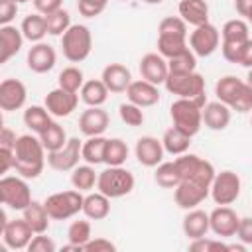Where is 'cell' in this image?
<instances>
[{"mask_svg": "<svg viewBox=\"0 0 252 252\" xmlns=\"http://www.w3.org/2000/svg\"><path fill=\"white\" fill-rule=\"evenodd\" d=\"M215 175H217V171H215L213 163L203 159L201 165L197 167V171L191 177L181 179L179 185L173 189V199H175L177 207H181L185 211L197 209V205H201L211 195V183H213Z\"/></svg>", "mask_w": 252, "mask_h": 252, "instance_id": "1", "label": "cell"}, {"mask_svg": "<svg viewBox=\"0 0 252 252\" xmlns=\"http://www.w3.org/2000/svg\"><path fill=\"white\" fill-rule=\"evenodd\" d=\"M45 148L39 140V136H32V134H22L18 136V142L14 146V169L18 175L26 177V179H35L41 175L47 156H45Z\"/></svg>", "mask_w": 252, "mask_h": 252, "instance_id": "2", "label": "cell"}, {"mask_svg": "<svg viewBox=\"0 0 252 252\" xmlns=\"http://www.w3.org/2000/svg\"><path fill=\"white\" fill-rule=\"evenodd\" d=\"M215 94H217V100L224 102L230 110H236L240 114L252 110V89L248 87L246 81L234 75L220 77L215 85Z\"/></svg>", "mask_w": 252, "mask_h": 252, "instance_id": "3", "label": "cell"}, {"mask_svg": "<svg viewBox=\"0 0 252 252\" xmlns=\"http://www.w3.org/2000/svg\"><path fill=\"white\" fill-rule=\"evenodd\" d=\"M163 85H165L167 93L177 94V98H189V100H195L201 106L207 104L205 79L197 71H191V73H169Z\"/></svg>", "mask_w": 252, "mask_h": 252, "instance_id": "4", "label": "cell"}, {"mask_svg": "<svg viewBox=\"0 0 252 252\" xmlns=\"http://www.w3.org/2000/svg\"><path fill=\"white\" fill-rule=\"evenodd\" d=\"M63 57L71 63L85 61L93 51V35L85 24H71V28L61 35Z\"/></svg>", "mask_w": 252, "mask_h": 252, "instance_id": "5", "label": "cell"}, {"mask_svg": "<svg viewBox=\"0 0 252 252\" xmlns=\"http://www.w3.org/2000/svg\"><path fill=\"white\" fill-rule=\"evenodd\" d=\"M134 175L122 165H108L104 171L98 173L96 179V189L104 193L110 199H120L134 189Z\"/></svg>", "mask_w": 252, "mask_h": 252, "instance_id": "6", "label": "cell"}, {"mask_svg": "<svg viewBox=\"0 0 252 252\" xmlns=\"http://www.w3.org/2000/svg\"><path fill=\"white\" fill-rule=\"evenodd\" d=\"M169 116L175 128L187 136H195L203 126V106L189 98H177L169 106Z\"/></svg>", "mask_w": 252, "mask_h": 252, "instance_id": "7", "label": "cell"}, {"mask_svg": "<svg viewBox=\"0 0 252 252\" xmlns=\"http://www.w3.org/2000/svg\"><path fill=\"white\" fill-rule=\"evenodd\" d=\"M83 201L85 197L81 195L79 189H69V191H59V193H51L43 205L51 217V220H67L71 217H75L77 213H83Z\"/></svg>", "mask_w": 252, "mask_h": 252, "instance_id": "8", "label": "cell"}, {"mask_svg": "<svg viewBox=\"0 0 252 252\" xmlns=\"http://www.w3.org/2000/svg\"><path fill=\"white\" fill-rule=\"evenodd\" d=\"M0 201L12 211H24L33 199L26 177L22 175H4L0 179Z\"/></svg>", "mask_w": 252, "mask_h": 252, "instance_id": "9", "label": "cell"}, {"mask_svg": "<svg viewBox=\"0 0 252 252\" xmlns=\"http://www.w3.org/2000/svg\"><path fill=\"white\" fill-rule=\"evenodd\" d=\"M240 177L238 173L224 169L215 175L211 183V197L217 205H232L240 197Z\"/></svg>", "mask_w": 252, "mask_h": 252, "instance_id": "10", "label": "cell"}, {"mask_svg": "<svg viewBox=\"0 0 252 252\" xmlns=\"http://www.w3.org/2000/svg\"><path fill=\"white\" fill-rule=\"evenodd\" d=\"M220 45V32L213 24L197 26L189 35V47L197 57H209L213 55Z\"/></svg>", "mask_w": 252, "mask_h": 252, "instance_id": "11", "label": "cell"}, {"mask_svg": "<svg viewBox=\"0 0 252 252\" xmlns=\"http://www.w3.org/2000/svg\"><path fill=\"white\" fill-rule=\"evenodd\" d=\"M81 148L83 142L79 138H69L63 148L47 152V165L55 171H73L79 165V159H83Z\"/></svg>", "mask_w": 252, "mask_h": 252, "instance_id": "12", "label": "cell"}, {"mask_svg": "<svg viewBox=\"0 0 252 252\" xmlns=\"http://www.w3.org/2000/svg\"><path fill=\"white\" fill-rule=\"evenodd\" d=\"M77 104H79V94L71 93V91H65L61 87L49 91L45 94V100H43V106L55 118H63V116L73 114V110H77Z\"/></svg>", "mask_w": 252, "mask_h": 252, "instance_id": "13", "label": "cell"}, {"mask_svg": "<svg viewBox=\"0 0 252 252\" xmlns=\"http://www.w3.org/2000/svg\"><path fill=\"white\" fill-rule=\"evenodd\" d=\"M0 234H2V240L8 248L12 250H24L28 248V244L32 242L33 238V230L32 226L26 222V219H16V220H8L2 228H0Z\"/></svg>", "mask_w": 252, "mask_h": 252, "instance_id": "14", "label": "cell"}, {"mask_svg": "<svg viewBox=\"0 0 252 252\" xmlns=\"http://www.w3.org/2000/svg\"><path fill=\"white\" fill-rule=\"evenodd\" d=\"M209 220H211V230L217 236H220V238L236 236V230H238V224H240V217L228 205H219L217 209H213L209 213Z\"/></svg>", "mask_w": 252, "mask_h": 252, "instance_id": "15", "label": "cell"}, {"mask_svg": "<svg viewBox=\"0 0 252 252\" xmlns=\"http://www.w3.org/2000/svg\"><path fill=\"white\" fill-rule=\"evenodd\" d=\"M28 89L20 79H4L0 83V108L6 112L20 110L26 104Z\"/></svg>", "mask_w": 252, "mask_h": 252, "instance_id": "16", "label": "cell"}, {"mask_svg": "<svg viewBox=\"0 0 252 252\" xmlns=\"http://www.w3.org/2000/svg\"><path fill=\"white\" fill-rule=\"evenodd\" d=\"M55 61H57L55 49H53L49 43H43V41L33 43V45L30 47L28 59H26L28 69L33 71V73H37V75H43V73L51 71V69L55 67Z\"/></svg>", "mask_w": 252, "mask_h": 252, "instance_id": "17", "label": "cell"}, {"mask_svg": "<svg viewBox=\"0 0 252 252\" xmlns=\"http://www.w3.org/2000/svg\"><path fill=\"white\" fill-rule=\"evenodd\" d=\"M108 122H110L108 112L102 110V106H89L79 116V130L87 138H91V136H102L104 130L108 128Z\"/></svg>", "mask_w": 252, "mask_h": 252, "instance_id": "18", "label": "cell"}, {"mask_svg": "<svg viewBox=\"0 0 252 252\" xmlns=\"http://www.w3.org/2000/svg\"><path fill=\"white\" fill-rule=\"evenodd\" d=\"M134 154H136V159H138L144 167H156V165L161 163L165 150H163L161 140H158V138H154V136H142V138H138V142H136Z\"/></svg>", "mask_w": 252, "mask_h": 252, "instance_id": "19", "label": "cell"}, {"mask_svg": "<svg viewBox=\"0 0 252 252\" xmlns=\"http://www.w3.org/2000/svg\"><path fill=\"white\" fill-rule=\"evenodd\" d=\"M140 75H142V79H146L158 87L163 85L167 75H169L167 59L159 53H146L140 59Z\"/></svg>", "mask_w": 252, "mask_h": 252, "instance_id": "20", "label": "cell"}, {"mask_svg": "<svg viewBox=\"0 0 252 252\" xmlns=\"http://www.w3.org/2000/svg\"><path fill=\"white\" fill-rule=\"evenodd\" d=\"M126 96L130 102H134L142 108H148V106H154L159 102V89H158V85H154L146 79H140V81L130 83V87L126 89Z\"/></svg>", "mask_w": 252, "mask_h": 252, "instance_id": "21", "label": "cell"}, {"mask_svg": "<svg viewBox=\"0 0 252 252\" xmlns=\"http://www.w3.org/2000/svg\"><path fill=\"white\" fill-rule=\"evenodd\" d=\"M24 33L20 28L6 24L0 26V63H8L24 45Z\"/></svg>", "mask_w": 252, "mask_h": 252, "instance_id": "22", "label": "cell"}, {"mask_svg": "<svg viewBox=\"0 0 252 252\" xmlns=\"http://www.w3.org/2000/svg\"><path fill=\"white\" fill-rule=\"evenodd\" d=\"M100 79H102V83L106 85V89L110 93H126V89L132 83V73L122 63H108L102 69Z\"/></svg>", "mask_w": 252, "mask_h": 252, "instance_id": "23", "label": "cell"}, {"mask_svg": "<svg viewBox=\"0 0 252 252\" xmlns=\"http://www.w3.org/2000/svg\"><path fill=\"white\" fill-rule=\"evenodd\" d=\"M203 124L215 132L224 130L230 124V108L220 100L207 102L203 106Z\"/></svg>", "mask_w": 252, "mask_h": 252, "instance_id": "24", "label": "cell"}, {"mask_svg": "<svg viewBox=\"0 0 252 252\" xmlns=\"http://www.w3.org/2000/svg\"><path fill=\"white\" fill-rule=\"evenodd\" d=\"M209 230H211L209 213H205L201 209H189L187 215L183 217V232H185V236L195 240V238L207 236Z\"/></svg>", "mask_w": 252, "mask_h": 252, "instance_id": "25", "label": "cell"}, {"mask_svg": "<svg viewBox=\"0 0 252 252\" xmlns=\"http://www.w3.org/2000/svg\"><path fill=\"white\" fill-rule=\"evenodd\" d=\"M220 51L228 63H238L246 69H252V37L238 43L220 41Z\"/></svg>", "mask_w": 252, "mask_h": 252, "instance_id": "26", "label": "cell"}, {"mask_svg": "<svg viewBox=\"0 0 252 252\" xmlns=\"http://www.w3.org/2000/svg\"><path fill=\"white\" fill-rule=\"evenodd\" d=\"M177 10L179 18H183L193 28L209 22V4L205 0H181Z\"/></svg>", "mask_w": 252, "mask_h": 252, "instance_id": "27", "label": "cell"}, {"mask_svg": "<svg viewBox=\"0 0 252 252\" xmlns=\"http://www.w3.org/2000/svg\"><path fill=\"white\" fill-rule=\"evenodd\" d=\"M83 215L87 219H91V220H102V219H106L110 215V197H106L100 191L85 195Z\"/></svg>", "mask_w": 252, "mask_h": 252, "instance_id": "28", "label": "cell"}, {"mask_svg": "<svg viewBox=\"0 0 252 252\" xmlns=\"http://www.w3.org/2000/svg\"><path fill=\"white\" fill-rule=\"evenodd\" d=\"M22 213H24L26 222L32 226V230H33L35 234L47 232L51 217H49V213H47V209H45V205H43V203H39V201H32V203L22 211Z\"/></svg>", "mask_w": 252, "mask_h": 252, "instance_id": "29", "label": "cell"}, {"mask_svg": "<svg viewBox=\"0 0 252 252\" xmlns=\"http://www.w3.org/2000/svg\"><path fill=\"white\" fill-rule=\"evenodd\" d=\"M108 89L106 85L102 83V79H91V81H85L79 94H81V100L87 104V106H102L108 98Z\"/></svg>", "mask_w": 252, "mask_h": 252, "instance_id": "30", "label": "cell"}, {"mask_svg": "<svg viewBox=\"0 0 252 252\" xmlns=\"http://www.w3.org/2000/svg\"><path fill=\"white\" fill-rule=\"evenodd\" d=\"M24 37L32 43H39L45 35H47V24H45V16L43 14H30L22 20V26H20Z\"/></svg>", "mask_w": 252, "mask_h": 252, "instance_id": "31", "label": "cell"}, {"mask_svg": "<svg viewBox=\"0 0 252 252\" xmlns=\"http://www.w3.org/2000/svg\"><path fill=\"white\" fill-rule=\"evenodd\" d=\"M161 144H163V150L171 156H181L189 150L191 146V136H187L185 132H181L179 128L171 126L163 132V138H161Z\"/></svg>", "mask_w": 252, "mask_h": 252, "instance_id": "32", "label": "cell"}, {"mask_svg": "<svg viewBox=\"0 0 252 252\" xmlns=\"http://www.w3.org/2000/svg\"><path fill=\"white\" fill-rule=\"evenodd\" d=\"M51 114L45 106H39V104H33V106H28L24 110V124L35 132V134H41L49 124H51Z\"/></svg>", "mask_w": 252, "mask_h": 252, "instance_id": "33", "label": "cell"}, {"mask_svg": "<svg viewBox=\"0 0 252 252\" xmlns=\"http://www.w3.org/2000/svg\"><path fill=\"white\" fill-rule=\"evenodd\" d=\"M106 140L104 136H91L83 142V148H81V154H83V159L91 165H98V163H104V148H106Z\"/></svg>", "mask_w": 252, "mask_h": 252, "instance_id": "34", "label": "cell"}, {"mask_svg": "<svg viewBox=\"0 0 252 252\" xmlns=\"http://www.w3.org/2000/svg\"><path fill=\"white\" fill-rule=\"evenodd\" d=\"M187 37L185 35H163L158 33V53L165 59H171L183 51H187Z\"/></svg>", "mask_w": 252, "mask_h": 252, "instance_id": "35", "label": "cell"}, {"mask_svg": "<svg viewBox=\"0 0 252 252\" xmlns=\"http://www.w3.org/2000/svg\"><path fill=\"white\" fill-rule=\"evenodd\" d=\"M39 136V140H41V144H43V148L47 150V152H55V150H59V148H63L65 144H67V132H65V128L59 124V122H51L41 134H37Z\"/></svg>", "mask_w": 252, "mask_h": 252, "instance_id": "36", "label": "cell"}, {"mask_svg": "<svg viewBox=\"0 0 252 252\" xmlns=\"http://www.w3.org/2000/svg\"><path fill=\"white\" fill-rule=\"evenodd\" d=\"M96 179H98V173L94 171V165H91V163L77 165L71 171V185L75 189H79L81 193L83 191H91L96 185Z\"/></svg>", "mask_w": 252, "mask_h": 252, "instance_id": "37", "label": "cell"}, {"mask_svg": "<svg viewBox=\"0 0 252 252\" xmlns=\"http://www.w3.org/2000/svg\"><path fill=\"white\" fill-rule=\"evenodd\" d=\"M220 37L226 43H238V41H246L250 37V28L242 18H234L224 22L222 30H220Z\"/></svg>", "mask_w": 252, "mask_h": 252, "instance_id": "38", "label": "cell"}, {"mask_svg": "<svg viewBox=\"0 0 252 252\" xmlns=\"http://www.w3.org/2000/svg\"><path fill=\"white\" fill-rule=\"evenodd\" d=\"M154 179L163 189H175L179 185V181H181V175L177 171L175 161H161L159 165H156Z\"/></svg>", "mask_w": 252, "mask_h": 252, "instance_id": "39", "label": "cell"}, {"mask_svg": "<svg viewBox=\"0 0 252 252\" xmlns=\"http://www.w3.org/2000/svg\"><path fill=\"white\" fill-rule=\"evenodd\" d=\"M128 146L120 138H108L104 148V163L106 165H124L128 159Z\"/></svg>", "mask_w": 252, "mask_h": 252, "instance_id": "40", "label": "cell"}, {"mask_svg": "<svg viewBox=\"0 0 252 252\" xmlns=\"http://www.w3.org/2000/svg\"><path fill=\"white\" fill-rule=\"evenodd\" d=\"M93 238L91 232V222L89 220H73L67 228V240L71 244H75L79 248V252L83 250V246Z\"/></svg>", "mask_w": 252, "mask_h": 252, "instance_id": "41", "label": "cell"}, {"mask_svg": "<svg viewBox=\"0 0 252 252\" xmlns=\"http://www.w3.org/2000/svg\"><path fill=\"white\" fill-rule=\"evenodd\" d=\"M83 83H85L83 71L79 67H75V65L65 67L59 73V77H57V87H61L65 91H71V93H79L81 87H83Z\"/></svg>", "mask_w": 252, "mask_h": 252, "instance_id": "42", "label": "cell"}, {"mask_svg": "<svg viewBox=\"0 0 252 252\" xmlns=\"http://www.w3.org/2000/svg\"><path fill=\"white\" fill-rule=\"evenodd\" d=\"M45 24H47V33L49 35H63L71 28V16H69L67 10L59 8V10L45 16Z\"/></svg>", "mask_w": 252, "mask_h": 252, "instance_id": "43", "label": "cell"}, {"mask_svg": "<svg viewBox=\"0 0 252 252\" xmlns=\"http://www.w3.org/2000/svg\"><path fill=\"white\" fill-rule=\"evenodd\" d=\"M169 73H191L197 67V55L191 51V47L171 59H167Z\"/></svg>", "mask_w": 252, "mask_h": 252, "instance_id": "44", "label": "cell"}, {"mask_svg": "<svg viewBox=\"0 0 252 252\" xmlns=\"http://www.w3.org/2000/svg\"><path fill=\"white\" fill-rule=\"evenodd\" d=\"M118 114H120V120H122L124 124H128V126H132V128L142 126L144 120H146L142 106H138V104H134V102H130V100H128V102H122V104L118 106Z\"/></svg>", "mask_w": 252, "mask_h": 252, "instance_id": "45", "label": "cell"}, {"mask_svg": "<svg viewBox=\"0 0 252 252\" xmlns=\"http://www.w3.org/2000/svg\"><path fill=\"white\" fill-rule=\"evenodd\" d=\"M158 33H163V35H185L187 37V22L183 18H177V16H167V18H163L159 22Z\"/></svg>", "mask_w": 252, "mask_h": 252, "instance_id": "46", "label": "cell"}, {"mask_svg": "<svg viewBox=\"0 0 252 252\" xmlns=\"http://www.w3.org/2000/svg\"><path fill=\"white\" fill-rule=\"evenodd\" d=\"M189 250L195 252H230V244H224L220 240H211V238H195L189 244Z\"/></svg>", "mask_w": 252, "mask_h": 252, "instance_id": "47", "label": "cell"}, {"mask_svg": "<svg viewBox=\"0 0 252 252\" xmlns=\"http://www.w3.org/2000/svg\"><path fill=\"white\" fill-rule=\"evenodd\" d=\"M108 0H77V10L85 18H96L106 10Z\"/></svg>", "mask_w": 252, "mask_h": 252, "instance_id": "48", "label": "cell"}, {"mask_svg": "<svg viewBox=\"0 0 252 252\" xmlns=\"http://www.w3.org/2000/svg\"><path fill=\"white\" fill-rule=\"evenodd\" d=\"M26 250H30V252H55L57 244L49 236H45V232H41V234H33V238Z\"/></svg>", "mask_w": 252, "mask_h": 252, "instance_id": "49", "label": "cell"}, {"mask_svg": "<svg viewBox=\"0 0 252 252\" xmlns=\"http://www.w3.org/2000/svg\"><path fill=\"white\" fill-rule=\"evenodd\" d=\"M83 250H85V252H114L116 246H114L108 238L98 236V238H91V240L83 246Z\"/></svg>", "mask_w": 252, "mask_h": 252, "instance_id": "50", "label": "cell"}, {"mask_svg": "<svg viewBox=\"0 0 252 252\" xmlns=\"http://www.w3.org/2000/svg\"><path fill=\"white\" fill-rule=\"evenodd\" d=\"M18 14V2L16 0H0V26L10 24Z\"/></svg>", "mask_w": 252, "mask_h": 252, "instance_id": "51", "label": "cell"}, {"mask_svg": "<svg viewBox=\"0 0 252 252\" xmlns=\"http://www.w3.org/2000/svg\"><path fill=\"white\" fill-rule=\"evenodd\" d=\"M236 238L246 244V246H252V217H240V224H238V230H236Z\"/></svg>", "mask_w": 252, "mask_h": 252, "instance_id": "52", "label": "cell"}, {"mask_svg": "<svg viewBox=\"0 0 252 252\" xmlns=\"http://www.w3.org/2000/svg\"><path fill=\"white\" fill-rule=\"evenodd\" d=\"M61 4H63V0H33L35 10H37L39 14H43V16H47V14L55 12V10H59Z\"/></svg>", "mask_w": 252, "mask_h": 252, "instance_id": "53", "label": "cell"}, {"mask_svg": "<svg viewBox=\"0 0 252 252\" xmlns=\"http://www.w3.org/2000/svg\"><path fill=\"white\" fill-rule=\"evenodd\" d=\"M16 142H18L16 132H14V130H10L8 126H4V128H2V132H0V148H10V150H14Z\"/></svg>", "mask_w": 252, "mask_h": 252, "instance_id": "54", "label": "cell"}, {"mask_svg": "<svg viewBox=\"0 0 252 252\" xmlns=\"http://www.w3.org/2000/svg\"><path fill=\"white\" fill-rule=\"evenodd\" d=\"M0 161H2L0 171H2V173H8V169L14 167V150H10V148H0Z\"/></svg>", "mask_w": 252, "mask_h": 252, "instance_id": "55", "label": "cell"}, {"mask_svg": "<svg viewBox=\"0 0 252 252\" xmlns=\"http://www.w3.org/2000/svg\"><path fill=\"white\" fill-rule=\"evenodd\" d=\"M234 8H236L238 16L248 20V16L252 14V0H234Z\"/></svg>", "mask_w": 252, "mask_h": 252, "instance_id": "56", "label": "cell"}, {"mask_svg": "<svg viewBox=\"0 0 252 252\" xmlns=\"http://www.w3.org/2000/svg\"><path fill=\"white\" fill-rule=\"evenodd\" d=\"M246 83H248V87L252 89V69H248V75H246Z\"/></svg>", "mask_w": 252, "mask_h": 252, "instance_id": "57", "label": "cell"}, {"mask_svg": "<svg viewBox=\"0 0 252 252\" xmlns=\"http://www.w3.org/2000/svg\"><path fill=\"white\" fill-rule=\"evenodd\" d=\"M142 2H146V4H161L163 0H142Z\"/></svg>", "mask_w": 252, "mask_h": 252, "instance_id": "58", "label": "cell"}, {"mask_svg": "<svg viewBox=\"0 0 252 252\" xmlns=\"http://www.w3.org/2000/svg\"><path fill=\"white\" fill-rule=\"evenodd\" d=\"M18 4H24V2H33V0H16Z\"/></svg>", "mask_w": 252, "mask_h": 252, "instance_id": "59", "label": "cell"}, {"mask_svg": "<svg viewBox=\"0 0 252 252\" xmlns=\"http://www.w3.org/2000/svg\"><path fill=\"white\" fill-rule=\"evenodd\" d=\"M248 24H250V26H252V14H250V16H248Z\"/></svg>", "mask_w": 252, "mask_h": 252, "instance_id": "60", "label": "cell"}, {"mask_svg": "<svg viewBox=\"0 0 252 252\" xmlns=\"http://www.w3.org/2000/svg\"><path fill=\"white\" fill-rule=\"evenodd\" d=\"M120 2H128V0H120Z\"/></svg>", "mask_w": 252, "mask_h": 252, "instance_id": "61", "label": "cell"}, {"mask_svg": "<svg viewBox=\"0 0 252 252\" xmlns=\"http://www.w3.org/2000/svg\"><path fill=\"white\" fill-rule=\"evenodd\" d=\"M250 124H252V118H250Z\"/></svg>", "mask_w": 252, "mask_h": 252, "instance_id": "62", "label": "cell"}]
</instances>
